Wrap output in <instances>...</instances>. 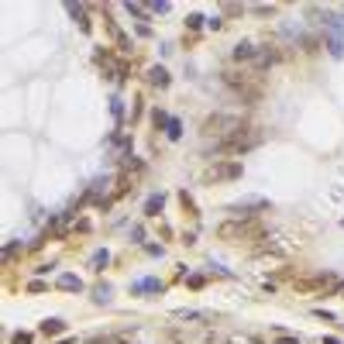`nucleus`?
<instances>
[{"label":"nucleus","mask_w":344,"mask_h":344,"mask_svg":"<svg viewBox=\"0 0 344 344\" xmlns=\"http://www.w3.org/2000/svg\"><path fill=\"white\" fill-rule=\"evenodd\" d=\"M186 24H189V28H200V24H203V17H200V14H189V17H186Z\"/></svg>","instance_id":"21"},{"label":"nucleus","mask_w":344,"mask_h":344,"mask_svg":"<svg viewBox=\"0 0 344 344\" xmlns=\"http://www.w3.org/2000/svg\"><path fill=\"white\" fill-rule=\"evenodd\" d=\"M93 296H97V303H107V299H110V286H97Z\"/></svg>","instance_id":"17"},{"label":"nucleus","mask_w":344,"mask_h":344,"mask_svg":"<svg viewBox=\"0 0 344 344\" xmlns=\"http://www.w3.org/2000/svg\"><path fill=\"white\" fill-rule=\"evenodd\" d=\"M258 145H262V131L252 127V124H244L241 131H234L231 138L217 141L214 151H217V155H241V151H252V148H258Z\"/></svg>","instance_id":"2"},{"label":"nucleus","mask_w":344,"mask_h":344,"mask_svg":"<svg viewBox=\"0 0 344 344\" xmlns=\"http://www.w3.org/2000/svg\"><path fill=\"white\" fill-rule=\"evenodd\" d=\"M323 344H341V341H334V337H323Z\"/></svg>","instance_id":"23"},{"label":"nucleus","mask_w":344,"mask_h":344,"mask_svg":"<svg viewBox=\"0 0 344 344\" xmlns=\"http://www.w3.org/2000/svg\"><path fill=\"white\" fill-rule=\"evenodd\" d=\"M341 282L334 279V275H307V279H296L293 289L296 293H327V289H337Z\"/></svg>","instance_id":"6"},{"label":"nucleus","mask_w":344,"mask_h":344,"mask_svg":"<svg viewBox=\"0 0 344 344\" xmlns=\"http://www.w3.org/2000/svg\"><path fill=\"white\" fill-rule=\"evenodd\" d=\"M162 203H165V196H148V203H145V214H148V217H155V214H159L162 210Z\"/></svg>","instance_id":"14"},{"label":"nucleus","mask_w":344,"mask_h":344,"mask_svg":"<svg viewBox=\"0 0 344 344\" xmlns=\"http://www.w3.org/2000/svg\"><path fill=\"white\" fill-rule=\"evenodd\" d=\"M59 289H69V293H80L83 282H80V275H59Z\"/></svg>","instance_id":"8"},{"label":"nucleus","mask_w":344,"mask_h":344,"mask_svg":"<svg viewBox=\"0 0 344 344\" xmlns=\"http://www.w3.org/2000/svg\"><path fill=\"white\" fill-rule=\"evenodd\" d=\"M234 59H238V62H255V59H258V48H255L252 42H238V45H234Z\"/></svg>","instance_id":"7"},{"label":"nucleus","mask_w":344,"mask_h":344,"mask_svg":"<svg viewBox=\"0 0 344 344\" xmlns=\"http://www.w3.org/2000/svg\"><path fill=\"white\" fill-rule=\"evenodd\" d=\"M220 80H224V86H227L241 103H258L262 100V76H258V72H224Z\"/></svg>","instance_id":"1"},{"label":"nucleus","mask_w":344,"mask_h":344,"mask_svg":"<svg viewBox=\"0 0 344 344\" xmlns=\"http://www.w3.org/2000/svg\"><path fill=\"white\" fill-rule=\"evenodd\" d=\"M217 238L220 241H255V238H262V224L258 220H224L217 227Z\"/></svg>","instance_id":"3"},{"label":"nucleus","mask_w":344,"mask_h":344,"mask_svg":"<svg viewBox=\"0 0 344 344\" xmlns=\"http://www.w3.org/2000/svg\"><path fill=\"white\" fill-rule=\"evenodd\" d=\"M203 179L206 183H234V179H241V165L238 162H214L203 172Z\"/></svg>","instance_id":"5"},{"label":"nucleus","mask_w":344,"mask_h":344,"mask_svg":"<svg viewBox=\"0 0 344 344\" xmlns=\"http://www.w3.org/2000/svg\"><path fill=\"white\" fill-rule=\"evenodd\" d=\"M107 262H110V255H107V252H97V255H93V258H90L93 272H100V269H103V265H107Z\"/></svg>","instance_id":"15"},{"label":"nucleus","mask_w":344,"mask_h":344,"mask_svg":"<svg viewBox=\"0 0 344 344\" xmlns=\"http://www.w3.org/2000/svg\"><path fill=\"white\" fill-rule=\"evenodd\" d=\"M148 11H159V14H165V11H169V0H159V4H148Z\"/></svg>","instance_id":"18"},{"label":"nucleus","mask_w":344,"mask_h":344,"mask_svg":"<svg viewBox=\"0 0 344 344\" xmlns=\"http://www.w3.org/2000/svg\"><path fill=\"white\" fill-rule=\"evenodd\" d=\"M244 127V121L234 114H210L203 121V138H214V141H224V138H231L234 131H241Z\"/></svg>","instance_id":"4"},{"label":"nucleus","mask_w":344,"mask_h":344,"mask_svg":"<svg viewBox=\"0 0 344 344\" xmlns=\"http://www.w3.org/2000/svg\"><path fill=\"white\" fill-rule=\"evenodd\" d=\"M148 83H151V86H162V90H165V86H169V72H165L162 66H155V69L148 72Z\"/></svg>","instance_id":"9"},{"label":"nucleus","mask_w":344,"mask_h":344,"mask_svg":"<svg viewBox=\"0 0 344 344\" xmlns=\"http://www.w3.org/2000/svg\"><path fill=\"white\" fill-rule=\"evenodd\" d=\"M62 331H66V323H62V320H55V317L42 323V334H45V337H52V334H62Z\"/></svg>","instance_id":"13"},{"label":"nucleus","mask_w":344,"mask_h":344,"mask_svg":"<svg viewBox=\"0 0 344 344\" xmlns=\"http://www.w3.org/2000/svg\"><path fill=\"white\" fill-rule=\"evenodd\" d=\"M176 320H214L210 313H196V310H176Z\"/></svg>","instance_id":"11"},{"label":"nucleus","mask_w":344,"mask_h":344,"mask_svg":"<svg viewBox=\"0 0 344 344\" xmlns=\"http://www.w3.org/2000/svg\"><path fill=\"white\" fill-rule=\"evenodd\" d=\"M327 48H331L334 59H341L344 55V38H341V34H327Z\"/></svg>","instance_id":"10"},{"label":"nucleus","mask_w":344,"mask_h":344,"mask_svg":"<svg viewBox=\"0 0 344 344\" xmlns=\"http://www.w3.org/2000/svg\"><path fill=\"white\" fill-rule=\"evenodd\" d=\"M165 127H169V138H179V135H183V124H179L176 117H169V124H165Z\"/></svg>","instance_id":"16"},{"label":"nucleus","mask_w":344,"mask_h":344,"mask_svg":"<svg viewBox=\"0 0 344 344\" xmlns=\"http://www.w3.org/2000/svg\"><path fill=\"white\" fill-rule=\"evenodd\" d=\"M162 282L159 279H141V282H135V293H159Z\"/></svg>","instance_id":"12"},{"label":"nucleus","mask_w":344,"mask_h":344,"mask_svg":"<svg viewBox=\"0 0 344 344\" xmlns=\"http://www.w3.org/2000/svg\"><path fill=\"white\" fill-rule=\"evenodd\" d=\"M275 344H299V341H296V337H279Z\"/></svg>","instance_id":"22"},{"label":"nucleus","mask_w":344,"mask_h":344,"mask_svg":"<svg viewBox=\"0 0 344 344\" xmlns=\"http://www.w3.org/2000/svg\"><path fill=\"white\" fill-rule=\"evenodd\" d=\"M11 344H31V334H14Z\"/></svg>","instance_id":"19"},{"label":"nucleus","mask_w":344,"mask_h":344,"mask_svg":"<svg viewBox=\"0 0 344 344\" xmlns=\"http://www.w3.org/2000/svg\"><path fill=\"white\" fill-rule=\"evenodd\" d=\"M127 14H135V17H145V7H138V4H127Z\"/></svg>","instance_id":"20"}]
</instances>
